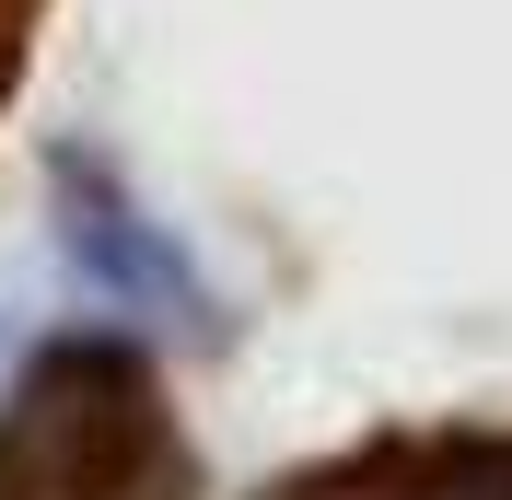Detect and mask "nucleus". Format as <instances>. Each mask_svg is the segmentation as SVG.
<instances>
[{"mask_svg":"<svg viewBox=\"0 0 512 500\" xmlns=\"http://www.w3.org/2000/svg\"><path fill=\"white\" fill-rule=\"evenodd\" d=\"M175 489V442L152 384L117 349H59L35 396L0 419V500H152Z\"/></svg>","mask_w":512,"mask_h":500,"instance_id":"1","label":"nucleus"}]
</instances>
